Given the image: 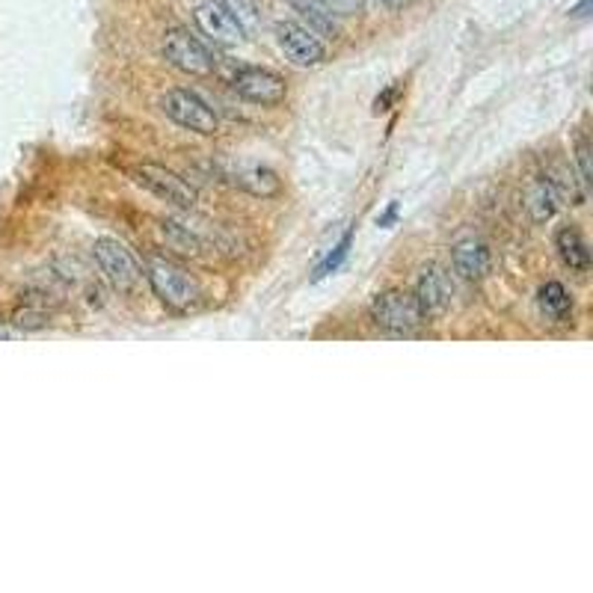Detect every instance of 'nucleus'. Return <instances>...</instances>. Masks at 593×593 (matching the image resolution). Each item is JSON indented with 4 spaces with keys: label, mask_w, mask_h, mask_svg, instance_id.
<instances>
[{
    "label": "nucleus",
    "mask_w": 593,
    "mask_h": 593,
    "mask_svg": "<svg viewBox=\"0 0 593 593\" xmlns=\"http://www.w3.org/2000/svg\"><path fill=\"white\" fill-rule=\"evenodd\" d=\"M232 90L241 96L243 101L261 104V108H273L285 101V81L270 69H259V66H247L232 74Z\"/></svg>",
    "instance_id": "0eeeda50"
},
{
    "label": "nucleus",
    "mask_w": 593,
    "mask_h": 593,
    "mask_svg": "<svg viewBox=\"0 0 593 593\" xmlns=\"http://www.w3.org/2000/svg\"><path fill=\"white\" fill-rule=\"evenodd\" d=\"M351 243H353V229H348V232L342 234V241L333 247V252H330V255H326V259L318 264L315 273H312V282L330 277V273H335V270L342 268L344 259H348V252H351Z\"/></svg>",
    "instance_id": "a211bd4d"
},
{
    "label": "nucleus",
    "mask_w": 593,
    "mask_h": 593,
    "mask_svg": "<svg viewBox=\"0 0 593 593\" xmlns=\"http://www.w3.org/2000/svg\"><path fill=\"white\" fill-rule=\"evenodd\" d=\"M415 303H419V312H422L424 321H433V318H442L451 306V282L449 273L440 268V264H428L422 270V277L415 282Z\"/></svg>",
    "instance_id": "9d476101"
},
{
    "label": "nucleus",
    "mask_w": 593,
    "mask_h": 593,
    "mask_svg": "<svg viewBox=\"0 0 593 593\" xmlns=\"http://www.w3.org/2000/svg\"><path fill=\"white\" fill-rule=\"evenodd\" d=\"M555 247H557V255H561V261H564L570 270H579V273H584V270L591 268V250H587V243H584L582 232H579V229H573V225H564V229L555 234Z\"/></svg>",
    "instance_id": "ddd939ff"
},
{
    "label": "nucleus",
    "mask_w": 593,
    "mask_h": 593,
    "mask_svg": "<svg viewBox=\"0 0 593 593\" xmlns=\"http://www.w3.org/2000/svg\"><path fill=\"white\" fill-rule=\"evenodd\" d=\"M288 3H291L303 19H309V30H318V33H324V37H335L333 16H330L318 0H288Z\"/></svg>",
    "instance_id": "dca6fc26"
},
{
    "label": "nucleus",
    "mask_w": 593,
    "mask_h": 593,
    "mask_svg": "<svg viewBox=\"0 0 593 593\" xmlns=\"http://www.w3.org/2000/svg\"><path fill=\"white\" fill-rule=\"evenodd\" d=\"M555 202H557L555 184H552L549 179H540L537 184L531 188L529 208H531V214H534V220H549V217L555 214Z\"/></svg>",
    "instance_id": "f3484780"
},
{
    "label": "nucleus",
    "mask_w": 593,
    "mask_h": 593,
    "mask_svg": "<svg viewBox=\"0 0 593 593\" xmlns=\"http://www.w3.org/2000/svg\"><path fill=\"white\" fill-rule=\"evenodd\" d=\"M131 179L145 188L149 193H154L163 202H170V205L181 208V211H190V208L197 205V190L190 188L188 181L175 175L167 167H158V163H140L131 170Z\"/></svg>",
    "instance_id": "423d86ee"
},
{
    "label": "nucleus",
    "mask_w": 593,
    "mask_h": 593,
    "mask_svg": "<svg viewBox=\"0 0 593 593\" xmlns=\"http://www.w3.org/2000/svg\"><path fill=\"white\" fill-rule=\"evenodd\" d=\"M451 261H454V270H458L463 279H481L486 277L490 270V250H486L481 241H460L451 252Z\"/></svg>",
    "instance_id": "f8f14e48"
},
{
    "label": "nucleus",
    "mask_w": 593,
    "mask_h": 593,
    "mask_svg": "<svg viewBox=\"0 0 593 593\" xmlns=\"http://www.w3.org/2000/svg\"><path fill=\"white\" fill-rule=\"evenodd\" d=\"M161 234L167 238L172 250H179L181 255H199V252L205 250L202 238H199L197 232H190V225H181L175 223V220H163Z\"/></svg>",
    "instance_id": "2eb2a0df"
},
{
    "label": "nucleus",
    "mask_w": 593,
    "mask_h": 593,
    "mask_svg": "<svg viewBox=\"0 0 593 593\" xmlns=\"http://www.w3.org/2000/svg\"><path fill=\"white\" fill-rule=\"evenodd\" d=\"M371 321H374L380 330L395 335H413L415 330L424 324L415 296L410 294V291H401V288H392V291H383V294L374 296V303H371Z\"/></svg>",
    "instance_id": "7ed1b4c3"
},
{
    "label": "nucleus",
    "mask_w": 593,
    "mask_h": 593,
    "mask_svg": "<svg viewBox=\"0 0 593 593\" xmlns=\"http://www.w3.org/2000/svg\"><path fill=\"white\" fill-rule=\"evenodd\" d=\"M149 285H152L154 296L172 312H188V309L197 306L199 296H202L197 279L190 277L181 264L167 259H154L149 264Z\"/></svg>",
    "instance_id": "f257e3e1"
},
{
    "label": "nucleus",
    "mask_w": 593,
    "mask_h": 593,
    "mask_svg": "<svg viewBox=\"0 0 593 593\" xmlns=\"http://www.w3.org/2000/svg\"><path fill=\"white\" fill-rule=\"evenodd\" d=\"M92 255L99 261L104 279H108L117 291H122V294L134 291L140 277H143V270L137 264L134 252L128 250L122 241H117V238H99L96 247H92Z\"/></svg>",
    "instance_id": "39448f33"
},
{
    "label": "nucleus",
    "mask_w": 593,
    "mask_h": 593,
    "mask_svg": "<svg viewBox=\"0 0 593 593\" xmlns=\"http://www.w3.org/2000/svg\"><path fill=\"white\" fill-rule=\"evenodd\" d=\"M277 42L285 51V57L296 66H318L324 63L326 48L315 37V30L303 28L296 21H279L277 24Z\"/></svg>",
    "instance_id": "6e6552de"
},
{
    "label": "nucleus",
    "mask_w": 593,
    "mask_h": 593,
    "mask_svg": "<svg viewBox=\"0 0 593 593\" xmlns=\"http://www.w3.org/2000/svg\"><path fill=\"white\" fill-rule=\"evenodd\" d=\"M540 312L552 321H566L573 315V296L566 294L561 282H546L540 288Z\"/></svg>",
    "instance_id": "4468645a"
},
{
    "label": "nucleus",
    "mask_w": 593,
    "mask_h": 593,
    "mask_svg": "<svg viewBox=\"0 0 593 593\" xmlns=\"http://www.w3.org/2000/svg\"><path fill=\"white\" fill-rule=\"evenodd\" d=\"M383 7H389V10H401V7H406L410 0H380Z\"/></svg>",
    "instance_id": "b1692460"
},
{
    "label": "nucleus",
    "mask_w": 593,
    "mask_h": 593,
    "mask_svg": "<svg viewBox=\"0 0 593 593\" xmlns=\"http://www.w3.org/2000/svg\"><path fill=\"white\" fill-rule=\"evenodd\" d=\"M330 16H339V19H353L365 10V0H318Z\"/></svg>",
    "instance_id": "412c9836"
},
{
    "label": "nucleus",
    "mask_w": 593,
    "mask_h": 593,
    "mask_svg": "<svg viewBox=\"0 0 593 593\" xmlns=\"http://www.w3.org/2000/svg\"><path fill=\"white\" fill-rule=\"evenodd\" d=\"M163 57L170 60V66H175L179 72L190 74V78H208V74L217 72L214 51L184 28L167 30V37H163Z\"/></svg>",
    "instance_id": "f03ea898"
},
{
    "label": "nucleus",
    "mask_w": 593,
    "mask_h": 593,
    "mask_svg": "<svg viewBox=\"0 0 593 593\" xmlns=\"http://www.w3.org/2000/svg\"><path fill=\"white\" fill-rule=\"evenodd\" d=\"M591 3H593V0H582V3H579V7L573 10L575 19H582V16H587V10H591Z\"/></svg>",
    "instance_id": "5701e85b"
},
{
    "label": "nucleus",
    "mask_w": 593,
    "mask_h": 593,
    "mask_svg": "<svg viewBox=\"0 0 593 593\" xmlns=\"http://www.w3.org/2000/svg\"><path fill=\"white\" fill-rule=\"evenodd\" d=\"M225 179L232 181L234 188L247 190L250 197H261V199L277 197L279 190H282L277 172L270 170V167H264V163L255 161L232 163V167L225 170Z\"/></svg>",
    "instance_id": "9b49d317"
},
{
    "label": "nucleus",
    "mask_w": 593,
    "mask_h": 593,
    "mask_svg": "<svg viewBox=\"0 0 593 593\" xmlns=\"http://www.w3.org/2000/svg\"><path fill=\"white\" fill-rule=\"evenodd\" d=\"M395 217H398V205H395V202H392V205L386 208V214H383L378 220V225H383V229H389V225L395 223Z\"/></svg>",
    "instance_id": "4be33fe9"
},
{
    "label": "nucleus",
    "mask_w": 593,
    "mask_h": 593,
    "mask_svg": "<svg viewBox=\"0 0 593 593\" xmlns=\"http://www.w3.org/2000/svg\"><path fill=\"white\" fill-rule=\"evenodd\" d=\"M197 24L211 42H217V46L234 48L247 39V30L241 28V21L234 19L232 12L225 10L223 3H217V0H199Z\"/></svg>",
    "instance_id": "1a4fd4ad"
},
{
    "label": "nucleus",
    "mask_w": 593,
    "mask_h": 593,
    "mask_svg": "<svg viewBox=\"0 0 593 593\" xmlns=\"http://www.w3.org/2000/svg\"><path fill=\"white\" fill-rule=\"evenodd\" d=\"M223 7L241 21L243 30H252L259 24V3L255 0H223Z\"/></svg>",
    "instance_id": "6ab92c4d"
},
{
    "label": "nucleus",
    "mask_w": 593,
    "mask_h": 593,
    "mask_svg": "<svg viewBox=\"0 0 593 593\" xmlns=\"http://www.w3.org/2000/svg\"><path fill=\"white\" fill-rule=\"evenodd\" d=\"M161 110L175 122V125L197 131L202 137H214L220 131V117L208 108L205 99H199L190 90H170L161 99Z\"/></svg>",
    "instance_id": "20e7f679"
},
{
    "label": "nucleus",
    "mask_w": 593,
    "mask_h": 593,
    "mask_svg": "<svg viewBox=\"0 0 593 593\" xmlns=\"http://www.w3.org/2000/svg\"><path fill=\"white\" fill-rule=\"evenodd\" d=\"M575 167H579V175H582V188L587 190L593 184V167H591V143H587V137L579 140L575 145Z\"/></svg>",
    "instance_id": "aec40b11"
}]
</instances>
